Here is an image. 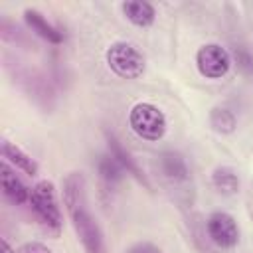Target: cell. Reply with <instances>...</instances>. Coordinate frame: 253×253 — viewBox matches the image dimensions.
Returning a JSON list of instances; mask_svg holds the SVG:
<instances>
[{"instance_id": "obj_13", "label": "cell", "mask_w": 253, "mask_h": 253, "mask_svg": "<svg viewBox=\"0 0 253 253\" xmlns=\"http://www.w3.org/2000/svg\"><path fill=\"white\" fill-rule=\"evenodd\" d=\"M0 152H2V160H6L10 166H14L16 170H22L28 176H36L38 174V162L24 152L20 146H16L10 140H2L0 144Z\"/></svg>"}, {"instance_id": "obj_14", "label": "cell", "mask_w": 253, "mask_h": 253, "mask_svg": "<svg viewBox=\"0 0 253 253\" xmlns=\"http://www.w3.org/2000/svg\"><path fill=\"white\" fill-rule=\"evenodd\" d=\"M97 174H99V180L105 186V190H113L117 184H121V180L125 178L126 172L111 154H101L97 158Z\"/></svg>"}, {"instance_id": "obj_6", "label": "cell", "mask_w": 253, "mask_h": 253, "mask_svg": "<svg viewBox=\"0 0 253 253\" xmlns=\"http://www.w3.org/2000/svg\"><path fill=\"white\" fill-rule=\"evenodd\" d=\"M231 53L219 43H204L196 51V67L206 79H221L231 69Z\"/></svg>"}, {"instance_id": "obj_2", "label": "cell", "mask_w": 253, "mask_h": 253, "mask_svg": "<svg viewBox=\"0 0 253 253\" xmlns=\"http://www.w3.org/2000/svg\"><path fill=\"white\" fill-rule=\"evenodd\" d=\"M4 67L10 73L12 81L30 97L36 105H40L43 111H51L55 105V91L47 75H43L40 69L30 67L22 63L18 57H12L4 53Z\"/></svg>"}, {"instance_id": "obj_11", "label": "cell", "mask_w": 253, "mask_h": 253, "mask_svg": "<svg viewBox=\"0 0 253 253\" xmlns=\"http://www.w3.org/2000/svg\"><path fill=\"white\" fill-rule=\"evenodd\" d=\"M105 136H107V144H109V154L125 168V172L126 174H130V176H134L140 184H144L146 188H150V184H148V180H146V176H144V172L140 170V166L134 162V158L123 148V144H121V140L113 134V132H105Z\"/></svg>"}, {"instance_id": "obj_9", "label": "cell", "mask_w": 253, "mask_h": 253, "mask_svg": "<svg viewBox=\"0 0 253 253\" xmlns=\"http://www.w3.org/2000/svg\"><path fill=\"white\" fill-rule=\"evenodd\" d=\"M158 168H160L162 176L172 184H182V182H188V178H190V168L186 164V158L176 150L160 152Z\"/></svg>"}, {"instance_id": "obj_10", "label": "cell", "mask_w": 253, "mask_h": 253, "mask_svg": "<svg viewBox=\"0 0 253 253\" xmlns=\"http://www.w3.org/2000/svg\"><path fill=\"white\" fill-rule=\"evenodd\" d=\"M24 22L28 24V28L34 34H38L40 38H43L49 43L57 45V43H63V40H65L63 32H59V28H55L51 22H47V18L36 8H26L24 10Z\"/></svg>"}, {"instance_id": "obj_3", "label": "cell", "mask_w": 253, "mask_h": 253, "mask_svg": "<svg viewBox=\"0 0 253 253\" xmlns=\"http://www.w3.org/2000/svg\"><path fill=\"white\" fill-rule=\"evenodd\" d=\"M30 206H32L38 221L42 223V227L49 235L59 237L61 227H63V215L59 210L53 182L40 180L38 184H34V188L30 190Z\"/></svg>"}, {"instance_id": "obj_18", "label": "cell", "mask_w": 253, "mask_h": 253, "mask_svg": "<svg viewBox=\"0 0 253 253\" xmlns=\"http://www.w3.org/2000/svg\"><path fill=\"white\" fill-rule=\"evenodd\" d=\"M231 59L245 75H253V51L247 45H235L231 51Z\"/></svg>"}, {"instance_id": "obj_4", "label": "cell", "mask_w": 253, "mask_h": 253, "mask_svg": "<svg viewBox=\"0 0 253 253\" xmlns=\"http://www.w3.org/2000/svg\"><path fill=\"white\" fill-rule=\"evenodd\" d=\"M109 69L121 79H138L144 73L146 61L142 51L128 42H115L105 51Z\"/></svg>"}, {"instance_id": "obj_19", "label": "cell", "mask_w": 253, "mask_h": 253, "mask_svg": "<svg viewBox=\"0 0 253 253\" xmlns=\"http://www.w3.org/2000/svg\"><path fill=\"white\" fill-rule=\"evenodd\" d=\"M126 253H162V249L150 241H138L126 249Z\"/></svg>"}, {"instance_id": "obj_20", "label": "cell", "mask_w": 253, "mask_h": 253, "mask_svg": "<svg viewBox=\"0 0 253 253\" xmlns=\"http://www.w3.org/2000/svg\"><path fill=\"white\" fill-rule=\"evenodd\" d=\"M16 253H53L47 245L43 243H38V241H30V243H24L16 249Z\"/></svg>"}, {"instance_id": "obj_8", "label": "cell", "mask_w": 253, "mask_h": 253, "mask_svg": "<svg viewBox=\"0 0 253 253\" xmlns=\"http://www.w3.org/2000/svg\"><path fill=\"white\" fill-rule=\"evenodd\" d=\"M0 184H2V194L10 204L22 206L30 202V190L26 188V184L18 178L16 170L6 160L0 162Z\"/></svg>"}, {"instance_id": "obj_12", "label": "cell", "mask_w": 253, "mask_h": 253, "mask_svg": "<svg viewBox=\"0 0 253 253\" xmlns=\"http://www.w3.org/2000/svg\"><path fill=\"white\" fill-rule=\"evenodd\" d=\"M125 18L136 28H150L156 20V10L150 2L144 0H126L121 4Z\"/></svg>"}, {"instance_id": "obj_17", "label": "cell", "mask_w": 253, "mask_h": 253, "mask_svg": "<svg viewBox=\"0 0 253 253\" xmlns=\"http://www.w3.org/2000/svg\"><path fill=\"white\" fill-rule=\"evenodd\" d=\"M0 38H2V42L12 43V45H28V47L32 45L34 47V43L28 40L26 32H22V28L16 26L14 22H10L6 16L0 18Z\"/></svg>"}, {"instance_id": "obj_16", "label": "cell", "mask_w": 253, "mask_h": 253, "mask_svg": "<svg viewBox=\"0 0 253 253\" xmlns=\"http://www.w3.org/2000/svg\"><path fill=\"white\" fill-rule=\"evenodd\" d=\"M210 126L219 134H231L237 128V117L227 107H213L210 111Z\"/></svg>"}, {"instance_id": "obj_7", "label": "cell", "mask_w": 253, "mask_h": 253, "mask_svg": "<svg viewBox=\"0 0 253 253\" xmlns=\"http://www.w3.org/2000/svg\"><path fill=\"white\" fill-rule=\"evenodd\" d=\"M206 231L219 249H233L239 243V225L227 211H211L206 219Z\"/></svg>"}, {"instance_id": "obj_5", "label": "cell", "mask_w": 253, "mask_h": 253, "mask_svg": "<svg viewBox=\"0 0 253 253\" xmlns=\"http://www.w3.org/2000/svg\"><path fill=\"white\" fill-rule=\"evenodd\" d=\"M128 126L136 136L156 142L166 134L168 121L160 107L152 103H136L128 113Z\"/></svg>"}, {"instance_id": "obj_15", "label": "cell", "mask_w": 253, "mask_h": 253, "mask_svg": "<svg viewBox=\"0 0 253 253\" xmlns=\"http://www.w3.org/2000/svg\"><path fill=\"white\" fill-rule=\"evenodd\" d=\"M211 184L223 196H233L239 192V176L229 166H217L211 172Z\"/></svg>"}, {"instance_id": "obj_21", "label": "cell", "mask_w": 253, "mask_h": 253, "mask_svg": "<svg viewBox=\"0 0 253 253\" xmlns=\"http://www.w3.org/2000/svg\"><path fill=\"white\" fill-rule=\"evenodd\" d=\"M2 253H16V249H12V247H10L8 239H2Z\"/></svg>"}, {"instance_id": "obj_1", "label": "cell", "mask_w": 253, "mask_h": 253, "mask_svg": "<svg viewBox=\"0 0 253 253\" xmlns=\"http://www.w3.org/2000/svg\"><path fill=\"white\" fill-rule=\"evenodd\" d=\"M63 206L71 217L73 229L85 253H107L105 235L87 208V184L81 172H69L63 178Z\"/></svg>"}]
</instances>
